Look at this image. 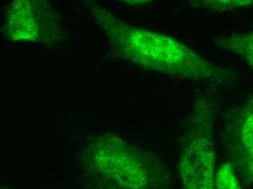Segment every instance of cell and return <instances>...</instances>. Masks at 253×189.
<instances>
[{"mask_svg": "<svg viewBox=\"0 0 253 189\" xmlns=\"http://www.w3.org/2000/svg\"><path fill=\"white\" fill-rule=\"evenodd\" d=\"M116 54L147 70L177 79L229 84L234 72L214 64L175 38L127 24L98 5L91 8Z\"/></svg>", "mask_w": 253, "mask_h": 189, "instance_id": "cell-1", "label": "cell"}, {"mask_svg": "<svg viewBox=\"0 0 253 189\" xmlns=\"http://www.w3.org/2000/svg\"><path fill=\"white\" fill-rule=\"evenodd\" d=\"M80 161L101 189H172L170 173L163 161L117 135L91 140Z\"/></svg>", "mask_w": 253, "mask_h": 189, "instance_id": "cell-2", "label": "cell"}, {"mask_svg": "<svg viewBox=\"0 0 253 189\" xmlns=\"http://www.w3.org/2000/svg\"><path fill=\"white\" fill-rule=\"evenodd\" d=\"M218 100L215 90L200 92L185 121L177 166L183 189H216L214 133Z\"/></svg>", "mask_w": 253, "mask_h": 189, "instance_id": "cell-3", "label": "cell"}, {"mask_svg": "<svg viewBox=\"0 0 253 189\" xmlns=\"http://www.w3.org/2000/svg\"><path fill=\"white\" fill-rule=\"evenodd\" d=\"M223 149L244 185H253V95L228 111L222 122Z\"/></svg>", "mask_w": 253, "mask_h": 189, "instance_id": "cell-4", "label": "cell"}, {"mask_svg": "<svg viewBox=\"0 0 253 189\" xmlns=\"http://www.w3.org/2000/svg\"><path fill=\"white\" fill-rule=\"evenodd\" d=\"M10 8L7 15V32L14 39L37 40L52 24L51 14L38 8L40 4L32 1H18Z\"/></svg>", "mask_w": 253, "mask_h": 189, "instance_id": "cell-5", "label": "cell"}, {"mask_svg": "<svg viewBox=\"0 0 253 189\" xmlns=\"http://www.w3.org/2000/svg\"><path fill=\"white\" fill-rule=\"evenodd\" d=\"M214 44L232 53L253 69V29L245 33H231L216 38Z\"/></svg>", "mask_w": 253, "mask_h": 189, "instance_id": "cell-6", "label": "cell"}, {"mask_svg": "<svg viewBox=\"0 0 253 189\" xmlns=\"http://www.w3.org/2000/svg\"><path fill=\"white\" fill-rule=\"evenodd\" d=\"M186 4L207 11L223 13L253 7V0H191Z\"/></svg>", "mask_w": 253, "mask_h": 189, "instance_id": "cell-7", "label": "cell"}, {"mask_svg": "<svg viewBox=\"0 0 253 189\" xmlns=\"http://www.w3.org/2000/svg\"><path fill=\"white\" fill-rule=\"evenodd\" d=\"M216 189H242V183L230 162L222 164L217 170Z\"/></svg>", "mask_w": 253, "mask_h": 189, "instance_id": "cell-8", "label": "cell"}, {"mask_svg": "<svg viewBox=\"0 0 253 189\" xmlns=\"http://www.w3.org/2000/svg\"><path fill=\"white\" fill-rule=\"evenodd\" d=\"M91 189H101L99 188V187H97V186H94L93 187H92V188H91Z\"/></svg>", "mask_w": 253, "mask_h": 189, "instance_id": "cell-9", "label": "cell"}]
</instances>
